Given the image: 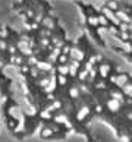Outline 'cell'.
Segmentation results:
<instances>
[{
	"mask_svg": "<svg viewBox=\"0 0 132 142\" xmlns=\"http://www.w3.org/2000/svg\"><path fill=\"white\" fill-rule=\"evenodd\" d=\"M109 106H110L113 110H116V108L119 107V104H116V101H110V104H109Z\"/></svg>",
	"mask_w": 132,
	"mask_h": 142,
	"instance_id": "1",
	"label": "cell"
},
{
	"mask_svg": "<svg viewBox=\"0 0 132 142\" xmlns=\"http://www.w3.org/2000/svg\"><path fill=\"white\" fill-rule=\"evenodd\" d=\"M107 66H103V69H101V73H103V76H106V73H107Z\"/></svg>",
	"mask_w": 132,
	"mask_h": 142,
	"instance_id": "2",
	"label": "cell"
}]
</instances>
